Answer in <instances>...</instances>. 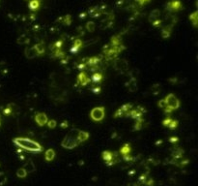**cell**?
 Returning <instances> with one entry per match:
<instances>
[{
  "label": "cell",
  "mask_w": 198,
  "mask_h": 186,
  "mask_svg": "<svg viewBox=\"0 0 198 186\" xmlns=\"http://www.w3.org/2000/svg\"><path fill=\"white\" fill-rule=\"evenodd\" d=\"M163 100H164V102L166 104L165 109L163 111H164V112L167 114H171L173 111L178 110L180 108V101L174 94H172V93L168 94L164 99H163Z\"/></svg>",
  "instance_id": "3957f363"
},
{
  "label": "cell",
  "mask_w": 198,
  "mask_h": 186,
  "mask_svg": "<svg viewBox=\"0 0 198 186\" xmlns=\"http://www.w3.org/2000/svg\"><path fill=\"white\" fill-rule=\"evenodd\" d=\"M105 110L104 107H96L92 109L91 112H90V117L94 121H96V122L102 121L105 118Z\"/></svg>",
  "instance_id": "5b68a950"
},
{
  "label": "cell",
  "mask_w": 198,
  "mask_h": 186,
  "mask_svg": "<svg viewBox=\"0 0 198 186\" xmlns=\"http://www.w3.org/2000/svg\"><path fill=\"white\" fill-rule=\"evenodd\" d=\"M102 157L104 159V161L106 163V165L108 166H112L114 164H116L118 162V155L116 152H111L109 150H105L102 151Z\"/></svg>",
  "instance_id": "277c9868"
},
{
  "label": "cell",
  "mask_w": 198,
  "mask_h": 186,
  "mask_svg": "<svg viewBox=\"0 0 198 186\" xmlns=\"http://www.w3.org/2000/svg\"><path fill=\"white\" fill-rule=\"evenodd\" d=\"M188 18H189V20H191V23H192L193 26L197 27V25H198V12L197 11L193 12L192 14L189 15Z\"/></svg>",
  "instance_id": "603a6c76"
},
{
  "label": "cell",
  "mask_w": 198,
  "mask_h": 186,
  "mask_svg": "<svg viewBox=\"0 0 198 186\" xmlns=\"http://www.w3.org/2000/svg\"><path fill=\"white\" fill-rule=\"evenodd\" d=\"M28 172L24 170L23 168H19L18 171H16V176L19 177V178H25V177L27 176Z\"/></svg>",
  "instance_id": "d4e9b609"
},
{
  "label": "cell",
  "mask_w": 198,
  "mask_h": 186,
  "mask_svg": "<svg viewBox=\"0 0 198 186\" xmlns=\"http://www.w3.org/2000/svg\"><path fill=\"white\" fill-rule=\"evenodd\" d=\"M145 112V109L143 107H137L136 109H133L130 112V116L134 119V120H143L142 119V116H143V114Z\"/></svg>",
  "instance_id": "52a82bcc"
},
{
  "label": "cell",
  "mask_w": 198,
  "mask_h": 186,
  "mask_svg": "<svg viewBox=\"0 0 198 186\" xmlns=\"http://www.w3.org/2000/svg\"><path fill=\"white\" fill-rule=\"evenodd\" d=\"M60 127L63 128V129L67 128V127H68V122H67V121H63V122L60 124Z\"/></svg>",
  "instance_id": "d590c367"
},
{
  "label": "cell",
  "mask_w": 198,
  "mask_h": 186,
  "mask_svg": "<svg viewBox=\"0 0 198 186\" xmlns=\"http://www.w3.org/2000/svg\"><path fill=\"white\" fill-rule=\"evenodd\" d=\"M169 142L172 144H175V142H178V138L177 137H171L169 139Z\"/></svg>",
  "instance_id": "e575fe53"
},
{
  "label": "cell",
  "mask_w": 198,
  "mask_h": 186,
  "mask_svg": "<svg viewBox=\"0 0 198 186\" xmlns=\"http://www.w3.org/2000/svg\"><path fill=\"white\" fill-rule=\"evenodd\" d=\"M88 14L90 15V17H92V18H98V17H100L102 14V11L101 8H99V7H92L89 9Z\"/></svg>",
  "instance_id": "5bb4252c"
},
{
  "label": "cell",
  "mask_w": 198,
  "mask_h": 186,
  "mask_svg": "<svg viewBox=\"0 0 198 186\" xmlns=\"http://www.w3.org/2000/svg\"><path fill=\"white\" fill-rule=\"evenodd\" d=\"M85 15H86V13H83V14H80V16H79V18H80V19H84V18H85V17H86Z\"/></svg>",
  "instance_id": "8d00e7d4"
},
{
  "label": "cell",
  "mask_w": 198,
  "mask_h": 186,
  "mask_svg": "<svg viewBox=\"0 0 198 186\" xmlns=\"http://www.w3.org/2000/svg\"><path fill=\"white\" fill-rule=\"evenodd\" d=\"M24 53H25V56H26V58H28V59H33L37 56V53H36V50H34L33 47H26L24 50Z\"/></svg>",
  "instance_id": "e0dca14e"
},
{
  "label": "cell",
  "mask_w": 198,
  "mask_h": 186,
  "mask_svg": "<svg viewBox=\"0 0 198 186\" xmlns=\"http://www.w3.org/2000/svg\"><path fill=\"white\" fill-rule=\"evenodd\" d=\"M158 107H160L161 109H162V110H164L165 107H166V104H165V102H164V100H163V99L158 103Z\"/></svg>",
  "instance_id": "d6a6232c"
},
{
  "label": "cell",
  "mask_w": 198,
  "mask_h": 186,
  "mask_svg": "<svg viewBox=\"0 0 198 186\" xmlns=\"http://www.w3.org/2000/svg\"><path fill=\"white\" fill-rule=\"evenodd\" d=\"M90 81H91L90 78L84 72H80L77 76V84H80L81 86L87 85L88 84H90Z\"/></svg>",
  "instance_id": "8fae6325"
},
{
  "label": "cell",
  "mask_w": 198,
  "mask_h": 186,
  "mask_svg": "<svg viewBox=\"0 0 198 186\" xmlns=\"http://www.w3.org/2000/svg\"><path fill=\"white\" fill-rule=\"evenodd\" d=\"M28 6L31 11H38L41 6V1L40 0H30Z\"/></svg>",
  "instance_id": "ffe728a7"
},
{
  "label": "cell",
  "mask_w": 198,
  "mask_h": 186,
  "mask_svg": "<svg viewBox=\"0 0 198 186\" xmlns=\"http://www.w3.org/2000/svg\"><path fill=\"white\" fill-rule=\"evenodd\" d=\"M55 155H56V154H55L54 149L49 148L47 150H46V152H45V159H46V161H47V162L53 161L54 158H55Z\"/></svg>",
  "instance_id": "9a60e30c"
},
{
  "label": "cell",
  "mask_w": 198,
  "mask_h": 186,
  "mask_svg": "<svg viewBox=\"0 0 198 186\" xmlns=\"http://www.w3.org/2000/svg\"><path fill=\"white\" fill-rule=\"evenodd\" d=\"M1 121H2V117H1V114H0V126H1Z\"/></svg>",
  "instance_id": "74e56055"
},
{
  "label": "cell",
  "mask_w": 198,
  "mask_h": 186,
  "mask_svg": "<svg viewBox=\"0 0 198 186\" xmlns=\"http://www.w3.org/2000/svg\"><path fill=\"white\" fill-rule=\"evenodd\" d=\"M78 131L79 130L75 129V130H72L69 133L61 142L62 148L67 149H72L77 148V145H79V142L77 140V133H78Z\"/></svg>",
  "instance_id": "7a4b0ae2"
},
{
  "label": "cell",
  "mask_w": 198,
  "mask_h": 186,
  "mask_svg": "<svg viewBox=\"0 0 198 186\" xmlns=\"http://www.w3.org/2000/svg\"><path fill=\"white\" fill-rule=\"evenodd\" d=\"M11 107H12V104L8 105V106L5 108V109L3 110V114H6V115H10V114H12V111H13V110L11 109Z\"/></svg>",
  "instance_id": "4dcf8cb0"
},
{
  "label": "cell",
  "mask_w": 198,
  "mask_h": 186,
  "mask_svg": "<svg viewBox=\"0 0 198 186\" xmlns=\"http://www.w3.org/2000/svg\"><path fill=\"white\" fill-rule=\"evenodd\" d=\"M114 68L117 71L125 72L128 69V63L126 60H124V59H118L114 62Z\"/></svg>",
  "instance_id": "4fadbf2b"
},
{
  "label": "cell",
  "mask_w": 198,
  "mask_h": 186,
  "mask_svg": "<svg viewBox=\"0 0 198 186\" xmlns=\"http://www.w3.org/2000/svg\"><path fill=\"white\" fill-rule=\"evenodd\" d=\"M142 123H143V120H135L134 127H133V129H134V130H136V131L141 130V128H142Z\"/></svg>",
  "instance_id": "f546056e"
},
{
  "label": "cell",
  "mask_w": 198,
  "mask_h": 186,
  "mask_svg": "<svg viewBox=\"0 0 198 186\" xmlns=\"http://www.w3.org/2000/svg\"><path fill=\"white\" fill-rule=\"evenodd\" d=\"M132 110V104H125L121 108L115 111L114 114V117L118 118V117H125V116H130V112Z\"/></svg>",
  "instance_id": "8992f818"
},
{
  "label": "cell",
  "mask_w": 198,
  "mask_h": 186,
  "mask_svg": "<svg viewBox=\"0 0 198 186\" xmlns=\"http://www.w3.org/2000/svg\"><path fill=\"white\" fill-rule=\"evenodd\" d=\"M152 25L154 27H156V28H158V27H160L161 25V20L158 19V20H154L153 23H152Z\"/></svg>",
  "instance_id": "1f68e13d"
},
{
  "label": "cell",
  "mask_w": 198,
  "mask_h": 186,
  "mask_svg": "<svg viewBox=\"0 0 198 186\" xmlns=\"http://www.w3.org/2000/svg\"><path fill=\"white\" fill-rule=\"evenodd\" d=\"M160 16H161V11L158 10V9H155L151 12V14H150L149 20L151 21V23H153L154 20L160 19Z\"/></svg>",
  "instance_id": "7402d4cb"
},
{
  "label": "cell",
  "mask_w": 198,
  "mask_h": 186,
  "mask_svg": "<svg viewBox=\"0 0 198 186\" xmlns=\"http://www.w3.org/2000/svg\"><path fill=\"white\" fill-rule=\"evenodd\" d=\"M86 29H87V31L89 32H94L95 29H96V24L93 21H88L87 23H86Z\"/></svg>",
  "instance_id": "4316f807"
},
{
  "label": "cell",
  "mask_w": 198,
  "mask_h": 186,
  "mask_svg": "<svg viewBox=\"0 0 198 186\" xmlns=\"http://www.w3.org/2000/svg\"><path fill=\"white\" fill-rule=\"evenodd\" d=\"M61 20H62V23L65 24V25H70V24L72 23V16H71V15L64 16Z\"/></svg>",
  "instance_id": "83f0119b"
},
{
  "label": "cell",
  "mask_w": 198,
  "mask_h": 186,
  "mask_svg": "<svg viewBox=\"0 0 198 186\" xmlns=\"http://www.w3.org/2000/svg\"><path fill=\"white\" fill-rule=\"evenodd\" d=\"M135 1L139 4L140 6H143L144 4H146V3H148L150 0H135Z\"/></svg>",
  "instance_id": "836d02e7"
},
{
  "label": "cell",
  "mask_w": 198,
  "mask_h": 186,
  "mask_svg": "<svg viewBox=\"0 0 198 186\" xmlns=\"http://www.w3.org/2000/svg\"><path fill=\"white\" fill-rule=\"evenodd\" d=\"M46 125H47V127H49V129H54L55 127L57 126V122H56V120L51 119V120H49V121H47Z\"/></svg>",
  "instance_id": "f1b7e54d"
},
{
  "label": "cell",
  "mask_w": 198,
  "mask_h": 186,
  "mask_svg": "<svg viewBox=\"0 0 198 186\" xmlns=\"http://www.w3.org/2000/svg\"><path fill=\"white\" fill-rule=\"evenodd\" d=\"M82 41L80 40V39H75V40L74 41V44H72V47L71 49V53H77L78 51V50L80 49L81 47H82Z\"/></svg>",
  "instance_id": "d6986e66"
},
{
  "label": "cell",
  "mask_w": 198,
  "mask_h": 186,
  "mask_svg": "<svg viewBox=\"0 0 198 186\" xmlns=\"http://www.w3.org/2000/svg\"><path fill=\"white\" fill-rule=\"evenodd\" d=\"M131 151H132V148L130 144H125L121 148V149H120V153L122 154L125 161H131L132 159L131 157Z\"/></svg>",
  "instance_id": "9c48e42d"
},
{
  "label": "cell",
  "mask_w": 198,
  "mask_h": 186,
  "mask_svg": "<svg viewBox=\"0 0 198 186\" xmlns=\"http://www.w3.org/2000/svg\"><path fill=\"white\" fill-rule=\"evenodd\" d=\"M162 125L164 127L171 129V130H174L175 128L178 127V121L171 117H166L165 119L162 120Z\"/></svg>",
  "instance_id": "7c38bea8"
},
{
  "label": "cell",
  "mask_w": 198,
  "mask_h": 186,
  "mask_svg": "<svg viewBox=\"0 0 198 186\" xmlns=\"http://www.w3.org/2000/svg\"><path fill=\"white\" fill-rule=\"evenodd\" d=\"M172 26H173V25L171 24V25H167L164 28H162L161 35L163 39H168L170 37L171 32H172Z\"/></svg>",
  "instance_id": "ac0fdd59"
},
{
  "label": "cell",
  "mask_w": 198,
  "mask_h": 186,
  "mask_svg": "<svg viewBox=\"0 0 198 186\" xmlns=\"http://www.w3.org/2000/svg\"><path fill=\"white\" fill-rule=\"evenodd\" d=\"M33 47H34V50H36L37 55H43L45 53V46L43 43H38V44H36Z\"/></svg>",
  "instance_id": "44dd1931"
},
{
  "label": "cell",
  "mask_w": 198,
  "mask_h": 186,
  "mask_svg": "<svg viewBox=\"0 0 198 186\" xmlns=\"http://www.w3.org/2000/svg\"><path fill=\"white\" fill-rule=\"evenodd\" d=\"M89 133L86 132V131H78V133H77V140H78L79 144H81V142H86L88 139H89Z\"/></svg>",
  "instance_id": "2e32d148"
},
{
  "label": "cell",
  "mask_w": 198,
  "mask_h": 186,
  "mask_svg": "<svg viewBox=\"0 0 198 186\" xmlns=\"http://www.w3.org/2000/svg\"><path fill=\"white\" fill-rule=\"evenodd\" d=\"M183 8L182 2L180 0H172L169 1L166 5V9L169 12H178Z\"/></svg>",
  "instance_id": "ba28073f"
},
{
  "label": "cell",
  "mask_w": 198,
  "mask_h": 186,
  "mask_svg": "<svg viewBox=\"0 0 198 186\" xmlns=\"http://www.w3.org/2000/svg\"><path fill=\"white\" fill-rule=\"evenodd\" d=\"M13 142L19 148L30 151V152H42L43 151V146L39 142L28 139V138H15L13 140Z\"/></svg>",
  "instance_id": "6da1fadb"
},
{
  "label": "cell",
  "mask_w": 198,
  "mask_h": 186,
  "mask_svg": "<svg viewBox=\"0 0 198 186\" xmlns=\"http://www.w3.org/2000/svg\"><path fill=\"white\" fill-rule=\"evenodd\" d=\"M90 80H91V81H92V83H94V84H99L100 81H102V73H99V72L94 73Z\"/></svg>",
  "instance_id": "cb8c5ba5"
},
{
  "label": "cell",
  "mask_w": 198,
  "mask_h": 186,
  "mask_svg": "<svg viewBox=\"0 0 198 186\" xmlns=\"http://www.w3.org/2000/svg\"><path fill=\"white\" fill-rule=\"evenodd\" d=\"M23 169L25 171H26L27 172H34L35 171V165L31 162V161H29V162H27L26 164L24 165V167H23Z\"/></svg>",
  "instance_id": "484cf974"
},
{
  "label": "cell",
  "mask_w": 198,
  "mask_h": 186,
  "mask_svg": "<svg viewBox=\"0 0 198 186\" xmlns=\"http://www.w3.org/2000/svg\"><path fill=\"white\" fill-rule=\"evenodd\" d=\"M35 121L36 123L39 125V126H45L46 125L47 121H49V117H47V115L45 114V112H38L35 115Z\"/></svg>",
  "instance_id": "30bf717a"
}]
</instances>
